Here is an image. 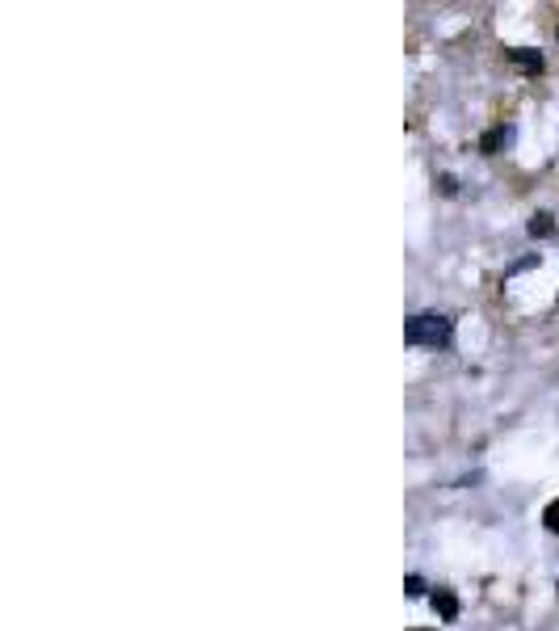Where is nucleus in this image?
<instances>
[{
  "label": "nucleus",
  "instance_id": "1",
  "mask_svg": "<svg viewBox=\"0 0 559 631\" xmlns=\"http://www.w3.org/2000/svg\"><path fill=\"white\" fill-rule=\"evenodd\" d=\"M451 316H442V312H421V316H412L408 320V346H429V350H438V346H451Z\"/></svg>",
  "mask_w": 559,
  "mask_h": 631
},
{
  "label": "nucleus",
  "instance_id": "2",
  "mask_svg": "<svg viewBox=\"0 0 559 631\" xmlns=\"http://www.w3.org/2000/svg\"><path fill=\"white\" fill-rule=\"evenodd\" d=\"M433 610H442L446 619H454V615H458V603H454V594L438 589V594H433Z\"/></svg>",
  "mask_w": 559,
  "mask_h": 631
},
{
  "label": "nucleus",
  "instance_id": "3",
  "mask_svg": "<svg viewBox=\"0 0 559 631\" xmlns=\"http://www.w3.org/2000/svg\"><path fill=\"white\" fill-rule=\"evenodd\" d=\"M531 232H534V236H551V232H556V223H551V215H534Z\"/></svg>",
  "mask_w": 559,
  "mask_h": 631
},
{
  "label": "nucleus",
  "instance_id": "4",
  "mask_svg": "<svg viewBox=\"0 0 559 631\" xmlns=\"http://www.w3.org/2000/svg\"><path fill=\"white\" fill-rule=\"evenodd\" d=\"M543 522H547V530H551V535H559V496H556V501H551V505H547V514H543Z\"/></svg>",
  "mask_w": 559,
  "mask_h": 631
}]
</instances>
